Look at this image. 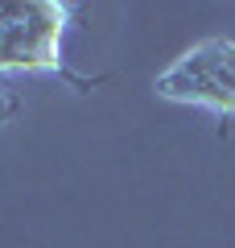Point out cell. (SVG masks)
Wrapping results in <instances>:
<instances>
[{"label": "cell", "mask_w": 235, "mask_h": 248, "mask_svg": "<svg viewBox=\"0 0 235 248\" xmlns=\"http://www.w3.org/2000/svg\"><path fill=\"white\" fill-rule=\"evenodd\" d=\"M182 62L190 66V71H198L202 79H210L215 87H223L227 95L235 99V46L231 42H206L194 54H186Z\"/></svg>", "instance_id": "obj_1"}]
</instances>
